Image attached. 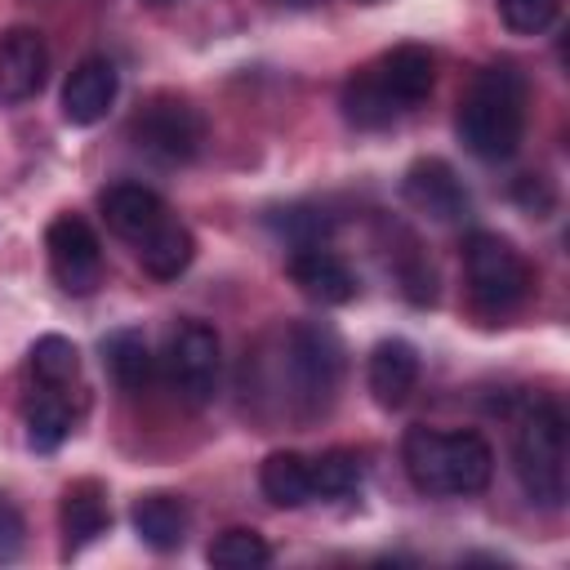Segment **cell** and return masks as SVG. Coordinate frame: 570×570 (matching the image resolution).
<instances>
[{"label": "cell", "mask_w": 570, "mask_h": 570, "mask_svg": "<svg viewBox=\"0 0 570 570\" xmlns=\"http://www.w3.org/2000/svg\"><path fill=\"white\" fill-rule=\"evenodd\" d=\"M281 232H289L294 249H298V245H321L325 232H330V218L316 214V209H289V218L281 223Z\"/></svg>", "instance_id": "cell-27"}, {"label": "cell", "mask_w": 570, "mask_h": 570, "mask_svg": "<svg viewBox=\"0 0 570 570\" xmlns=\"http://www.w3.org/2000/svg\"><path fill=\"white\" fill-rule=\"evenodd\" d=\"M289 281L298 285L303 298L321 307H338L356 298V272L325 245H298L289 254Z\"/></svg>", "instance_id": "cell-11"}, {"label": "cell", "mask_w": 570, "mask_h": 570, "mask_svg": "<svg viewBox=\"0 0 570 570\" xmlns=\"http://www.w3.org/2000/svg\"><path fill=\"white\" fill-rule=\"evenodd\" d=\"M151 4H174V0H151Z\"/></svg>", "instance_id": "cell-29"}, {"label": "cell", "mask_w": 570, "mask_h": 570, "mask_svg": "<svg viewBox=\"0 0 570 570\" xmlns=\"http://www.w3.org/2000/svg\"><path fill=\"white\" fill-rule=\"evenodd\" d=\"M31 374H36L40 387H53V392L71 387L76 374H80V352H76V343L62 338V334L36 338V343H31Z\"/></svg>", "instance_id": "cell-22"}, {"label": "cell", "mask_w": 570, "mask_h": 570, "mask_svg": "<svg viewBox=\"0 0 570 570\" xmlns=\"http://www.w3.org/2000/svg\"><path fill=\"white\" fill-rule=\"evenodd\" d=\"M361 476H365V463H361L356 450L334 445V450H325L321 459H312V490H316L321 499H343V494H352V490L361 485Z\"/></svg>", "instance_id": "cell-25"}, {"label": "cell", "mask_w": 570, "mask_h": 570, "mask_svg": "<svg viewBox=\"0 0 570 570\" xmlns=\"http://www.w3.org/2000/svg\"><path fill=\"white\" fill-rule=\"evenodd\" d=\"M343 116H347V125H356V129H383V125H392L396 116H401V107H396V98L383 89V80L374 76V67H365V71H356L347 85H343Z\"/></svg>", "instance_id": "cell-20"}, {"label": "cell", "mask_w": 570, "mask_h": 570, "mask_svg": "<svg viewBox=\"0 0 570 570\" xmlns=\"http://www.w3.org/2000/svg\"><path fill=\"white\" fill-rule=\"evenodd\" d=\"M258 490L276 508H303V503H312L316 499V490H312V459H303L298 450L267 454L263 468H258Z\"/></svg>", "instance_id": "cell-17"}, {"label": "cell", "mask_w": 570, "mask_h": 570, "mask_svg": "<svg viewBox=\"0 0 570 570\" xmlns=\"http://www.w3.org/2000/svg\"><path fill=\"white\" fill-rule=\"evenodd\" d=\"M525 107H530V85L512 62H494L476 71L459 102V138L476 160H508L517 156L525 138Z\"/></svg>", "instance_id": "cell-1"}, {"label": "cell", "mask_w": 570, "mask_h": 570, "mask_svg": "<svg viewBox=\"0 0 570 570\" xmlns=\"http://www.w3.org/2000/svg\"><path fill=\"white\" fill-rule=\"evenodd\" d=\"M405 476L419 494H481L494 476V450L481 432L410 428L401 441Z\"/></svg>", "instance_id": "cell-2"}, {"label": "cell", "mask_w": 570, "mask_h": 570, "mask_svg": "<svg viewBox=\"0 0 570 570\" xmlns=\"http://www.w3.org/2000/svg\"><path fill=\"white\" fill-rule=\"evenodd\" d=\"M102 218H107V227L120 240H129L138 249L169 218V209H165V200L151 187H142V183H116V187L102 191Z\"/></svg>", "instance_id": "cell-13"}, {"label": "cell", "mask_w": 570, "mask_h": 570, "mask_svg": "<svg viewBox=\"0 0 570 570\" xmlns=\"http://www.w3.org/2000/svg\"><path fill=\"white\" fill-rule=\"evenodd\" d=\"M298 4H312V0H298Z\"/></svg>", "instance_id": "cell-30"}, {"label": "cell", "mask_w": 570, "mask_h": 570, "mask_svg": "<svg viewBox=\"0 0 570 570\" xmlns=\"http://www.w3.org/2000/svg\"><path fill=\"white\" fill-rule=\"evenodd\" d=\"M196 258V236L178 223V218H165L142 245H138V263L147 276L156 281H178Z\"/></svg>", "instance_id": "cell-19"}, {"label": "cell", "mask_w": 570, "mask_h": 570, "mask_svg": "<svg viewBox=\"0 0 570 570\" xmlns=\"http://www.w3.org/2000/svg\"><path fill=\"white\" fill-rule=\"evenodd\" d=\"M49 49L31 27H13L0 36V102H27L45 89Z\"/></svg>", "instance_id": "cell-10"}, {"label": "cell", "mask_w": 570, "mask_h": 570, "mask_svg": "<svg viewBox=\"0 0 570 570\" xmlns=\"http://www.w3.org/2000/svg\"><path fill=\"white\" fill-rule=\"evenodd\" d=\"M49 272L67 294H94L102 285V245L94 227L76 214H58L45 232Z\"/></svg>", "instance_id": "cell-8"}, {"label": "cell", "mask_w": 570, "mask_h": 570, "mask_svg": "<svg viewBox=\"0 0 570 570\" xmlns=\"http://www.w3.org/2000/svg\"><path fill=\"white\" fill-rule=\"evenodd\" d=\"M365 383L374 392V401L383 410H401L414 387H419V352L414 343L405 338H383L374 352H370V370H365Z\"/></svg>", "instance_id": "cell-14"}, {"label": "cell", "mask_w": 570, "mask_h": 570, "mask_svg": "<svg viewBox=\"0 0 570 570\" xmlns=\"http://www.w3.org/2000/svg\"><path fill=\"white\" fill-rule=\"evenodd\" d=\"M285 365H289V383H294V401L316 414L334 401L338 379H343V343L330 325L321 321H303L289 330L285 338Z\"/></svg>", "instance_id": "cell-5"}, {"label": "cell", "mask_w": 570, "mask_h": 570, "mask_svg": "<svg viewBox=\"0 0 570 570\" xmlns=\"http://www.w3.org/2000/svg\"><path fill=\"white\" fill-rule=\"evenodd\" d=\"M561 0H499V18L512 36H539L552 27Z\"/></svg>", "instance_id": "cell-26"}, {"label": "cell", "mask_w": 570, "mask_h": 570, "mask_svg": "<svg viewBox=\"0 0 570 570\" xmlns=\"http://www.w3.org/2000/svg\"><path fill=\"white\" fill-rule=\"evenodd\" d=\"M401 191H405V200H410L419 214H428V218H436V223H459V218H468V209H472V196H468L463 178H459L445 160H414V165L405 169Z\"/></svg>", "instance_id": "cell-9"}, {"label": "cell", "mask_w": 570, "mask_h": 570, "mask_svg": "<svg viewBox=\"0 0 570 570\" xmlns=\"http://www.w3.org/2000/svg\"><path fill=\"white\" fill-rule=\"evenodd\" d=\"M67 432H71V405L62 401V392L45 387L36 396V405L27 410V441H31V450L49 454L67 441Z\"/></svg>", "instance_id": "cell-23"}, {"label": "cell", "mask_w": 570, "mask_h": 570, "mask_svg": "<svg viewBox=\"0 0 570 570\" xmlns=\"http://www.w3.org/2000/svg\"><path fill=\"white\" fill-rule=\"evenodd\" d=\"M165 370H169V383L174 392L187 401V405H209L214 392H218V374H223V343H218V330L187 316L169 330V343H165Z\"/></svg>", "instance_id": "cell-6"}, {"label": "cell", "mask_w": 570, "mask_h": 570, "mask_svg": "<svg viewBox=\"0 0 570 570\" xmlns=\"http://www.w3.org/2000/svg\"><path fill=\"white\" fill-rule=\"evenodd\" d=\"M120 76L107 58H85L71 67L67 85H62V120L67 125H98L111 102H116Z\"/></svg>", "instance_id": "cell-12"}, {"label": "cell", "mask_w": 570, "mask_h": 570, "mask_svg": "<svg viewBox=\"0 0 570 570\" xmlns=\"http://www.w3.org/2000/svg\"><path fill=\"white\" fill-rule=\"evenodd\" d=\"M374 76L383 80V89L396 98L401 111H410L414 102H423L436 85V62L423 45H396L374 62Z\"/></svg>", "instance_id": "cell-15"}, {"label": "cell", "mask_w": 570, "mask_h": 570, "mask_svg": "<svg viewBox=\"0 0 570 570\" xmlns=\"http://www.w3.org/2000/svg\"><path fill=\"white\" fill-rule=\"evenodd\" d=\"M22 543H27L22 512H18L9 499H0V566H4V561H13V557L22 552Z\"/></svg>", "instance_id": "cell-28"}, {"label": "cell", "mask_w": 570, "mask_h": 570, "mask_svg": "<svg viewBox=\"0 0 570 570\" xmlns=\"http://www.w3.org/2000/svg\"><path fill=\"white\" fill-rule=\"evenodd\" d=\"M58 521H62V534H67V552L94 543L107 525H111V503H107V490L94 481V476H80L62 490V508H58Z\"/></svg>", "instance_id": "cell-16"}, {"label": "cell", "mask_w": 570, "mask_h": 570, "mask_svg": "<svg viewBox=\"0 0 570 570\" xmlns=\"http://www.w3.org/2000/svg\"><path fill=\"white\" fill-rule=\"evenodd\" d=\"M205 557H209V566H218V570H258V566H267L272 548H267V539H263L258 530L232 525V530H223V534L205 548Z\"/></svg>", "instance_id": "cell-24"}, {"label": "cell", "mask_w": 570, "mask_h": 570, "mask_svg": "<svg viewBox=\"0 0 570 570\" xmlns=\"http://www.w3.org/2000/svg\"><path fill=\"white\" fill-rule=\"evenodd\" d=\"M102 365L116 379V387L142 392L151 383V365L156 361H151V347H147V338L138 330H116V334L102 338Z\"/></svg>", "instance_id": "cell-21"}, {"label": "cell", "mask_w": 570, "mask_h": 570, "mask_svg": "<svg viewBox=\"0 0 570 570\" xmlns=\"http://www.w3.org/2000/svg\"><path fill=\"white\" fill-rule=\"evenodd\" d=\"M463 272H468V298L481 316H508L525 303L534 276L521 249L499 232H472L463 240Z\"/></svg>", "instance_id": "cell-4"}, {"label": "cell", "mask_w": 570, "mask_h": 570, "mask_svg": "<svg viewBox=\"0 0 570 570\" xmlns=\"http://www.w3.org/2000/svg\"><path fill=\"white\" fill-rule=\"evenodd\" d=\"M512 468L530 503L561 508L566 503V419L557 405H534L517 423Z\"/></svg>", "instance_id": "cell-3"}, {"label": "cell", "mask_w": 570, "mask_h": 570, "mask_svg": "<svg viewBox=\"0 0 570 570\" xmlns=\"http://www.w3.org/2000/svg\"><path fill=\"white\" fill-rule=\"evenodd\" d=\"M134 530L147 548L156 552H169L187 539V503L169 490H151L134 503Z\"/></svg>", "instance_id": "cell-18"}, {"label": "cell", "mask_w": 570, "mask_h": 570, "mask_svg": "<svg viewBox=\"0 0 570 570\" xmlns=\"http://www.w3.org/2000/svg\"><path fill=\"white\" fill-rule=\"evenodd\" d=\"M129 138H134L147 156H156V160H165V165H187V160L200 151V142H205V120H200V111H196L187 98H178V94H156V98L134 116Z\"/></svg>", "instance_id": "cell-7"}]
</instances>
